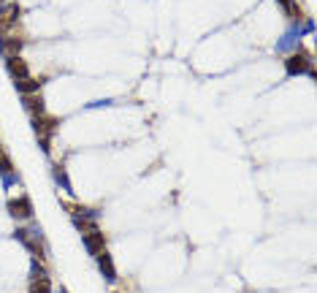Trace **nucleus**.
I'll return each mask as SVG.
<instances>
[{"mask_svg":"<svg viewBox=\"0 0 317 293\" xmlns=\"http://www.w3.org/2000/svg\"><path fill=\"white\" fill-rule=\"evenodd\" d=\"M76 228L82 231V239H84V244H87V250L92 255H98V252L103 250V234L98 231L92 223H84V220H79V217H76Z\"/></svg>","mask_w":317,"mask_h":293,"instance_id":"f257e3e1","label":"nucleus"},{"mask_svg":"<svg viewBox=\"0 0 317 293\" xmlns=\"http://www.w3.org/2000/svg\"><path fill=\"white\" fill-rule=\"evenodd\" d=\"M285 71L290 73V76H298V73H309V76H315L309 55H290L285 60Z\"/></svg>","mask_w":317,"mask_h":293,"instance_id":"f03ea898","label":"nucleus"},{"mask_svg":"<svg viewBox=\"0 0 317 293\" xmlns=\"http://www.w3.org/2000/svg\"><path fill=\"white\" fill-rule=\"evenodd\" d=\"M8 215L16 217V220H30L33 217V204L27 195H22V198L16 201H8Z\"/></svg>","mask_w":317,"mask_h":293,"instance_id":"7ed1b4c3","label":"nucleus"},{"mask_svg":"<svg viewBox=\"0 0 317 293\" xmlns=\"http://www.w3.org/2000/svg\"><path fill=\"white\" fill-rule=\"evenodd\" d=\"M5 68H8V73L14 76V82H16V79H25V76H30V73H27V62L22 60L19 55H11V57H5Z\"/></svg>","mask_w":317,"mask_h":293,"instance_id":"20e7f679","label":"nucleus"},{"mask_svg":"<svg viewBox=\"0 0 317 293\" xmlns=\"http://www.w3.org/2000/svg\"><path fill=\"white\" fill-rule=\"evenodd\" d=\"M98 266H101L103 277H106L108 283H114V280H117V272H114V263H111V255H108L106 250H101V252H98Z\"/></svg>","mask_w":317,"mask_h":293,"instance_id":"39448f33","label":"nucleus"},{"mask_svg":"<svg viewBox=\"0 0 317 293\" xmlns=\"http://www.w3.org/2000/svg\"><path fill=\"white\" fill-rule=\"evenodd\" d=\"M16 90H19L22 95H33V93H38V90H41V79H30V76H25V79H16Z\"/></svg>","mask_w":317,"mask_h":293,"instance_id":"423d86ee","label":"nucleus"},{"mask_svg":"<svg viewBox=\"0 0 317 293\" xmlns=\"http://www.w3.org/2000/svg\"><path fill=\"white\" fill-rule=\"evenodd\" d=\"M22 101H25V109H27V112H33V117H41V114H44V101H41V95H38V93L22 95Z\"/></svg>","mask_w":317,"mask_h":293,"instance_id":"0eeeda50","label":"nucleus"},{"mask_svg":"<svg viewBox=\"0 0 317 293\" xmlns=\"http://www.w3.org/2000/svg\"><path fill=\"white\" fill-rule=\"evenodd\" d=\"M30 293H52V283L46 274H36L30 280Z\"/></svg>","mask_w":317,"mask_h":293,"instance_id":"6e6552de","label":"nucleus"},{"mask_svg":"<svg viewBox=\"0 0 317 293\" xmlns=\"http://www.w3.org/2000/svg\"><path fill=\"white\" fill-rule=\"evenodd\" d=\"M19 49H22V41L19 38H8V41H3V52L5 55H19Z\"/></svg>","mask_w":317,"mask_h":293,"instance_id":"1a4fd4ad","label":"nucleus"},{"mask_svg":"<svg viewBox=\"0 0 317 293\" xmlns=\"http://www.w3.org/2000/svg\"><path fill=\"white\" fill-rule=\"evenodd\" d=\"M276 3H279L282 8H285L287 14H290V16H298V19H301V8L296 5V0H276Z\"/></svg>","mask_w":317,"mask_h":293,"instance_id":"9d476101","label":"nucleus"},{"mask_svg":"<svg viewBox=\"0 0 317 293\" xmlns=\"http://www.w3.org/2000/svg\"><path fill=\"white\" fill-rule=\"evenodd\" d=\"M54 179H57V182H60V185H62V190H65V193H73V190H71V182H68L65 171H62L60 166H57V169H54Z\"/></svg>","mask_w":317,"mask_h":293,"instance_id":"9b49d317","label":"nucleus"}]
</instances>
